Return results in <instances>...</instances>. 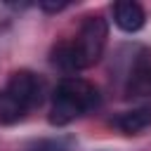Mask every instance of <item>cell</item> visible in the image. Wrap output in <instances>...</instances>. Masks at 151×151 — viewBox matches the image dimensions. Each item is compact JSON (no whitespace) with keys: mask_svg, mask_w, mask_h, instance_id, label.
I'll return each mask as SVG.
<instances>
[{"mask_svg":"<svg viewBox=\"0 0 151 151\" xmlns=\"http://www.w3.org/2000/svg\"><path fill=\"white\" fill-rule=\"evenodd\" d=\"M64 7H68V2H40V9L45 12H61Z\"/></svg>","mask_w":151,"mask_h":151,"instance_id":"cell-8","label":"cell"},{"mask_svg":"<svg viewBox=\"0 0 151 151\" xmlns=\"http://www.w3.org/2000/svg\"><path fill=\"white\" fill-rule=\"evenodd\" d=\"M97 106H99L97 87L83 78L68 76L54 90V99H52V109H50V123L57 127H64Z\"/></svg>","mask_w":151,"mask_h":151,"instance_id":"cell-1","label":"cell"},{"mask_svg":"<svg viewBox=\"0 0 151 151\" xmlns=\"http://www.w3.org/2000/svg\"><path fill=\"white\" fill-rule=\"evenodd\" d=\"M106 38H109V26L106 19H101L99 14L87 17L80 26V33L73 42V54H76V66L78 71L94 66L106 47Z\"/></svg>","mask_w":151,"mask_h":151,"instance_id":"cell-3","label":"cell"},{"mask_svg":"<svg viewBox=\"0 0 151 151\" xmlns=\"http://www.w3.org/2000/svg\"><path fill=\"white\" fill-rule=\"evenodd\" d=\"M40 80L31 71H17L0 90V123L14 125L19 123L35 104H40Z\"/></svg>","mask_w":151,"mask_h":151,"instance_id":"cell-2","label":"cell"},{"mask_svg":"<svg viewBox=\"0 0 151 151\" xmlns=\"http://www.w3.org/2000/svg\"><path fill=\"white\" fill-rule=\"evenodd\" d=\"M113 21L120 31L125 33H134L144 26L146 21V14H144V7L134 0H120L113 5Z\"/></svg>","mask_w":151,"mask_h":151,"instance_id":"cell-5","label":"cell"},{"mask_svg":"<svg viewBox=\"0 0 151 151\" xmlns=\"http://www.w3.org/2000/svg\"><path fill=\"white\" fill-rule=\"evenodd\" d=\"M125 94L127 97H149L151 94V54L149 50H139L130 64L125 78Z\"/></svg>","mask_w":151,"mask_h":151,"instance_id":"cell-4","label":"cell"},{"mask_svg":"<svg viewBox=\"0 0 151 151\" xmlns=\"http://www.w3.org/2000/svg\"><path fill=\"white\" fill-rule=\"evenodd\" d=\"M113 125L120 127L123 132H139L144 127L151 125V109H132V111H123L120 116L113 118Z\"/></svg>","mask_w":151,"mask_h":151,"instance_id":"cell-6","label":"cell"},{"mask_svg":"<svg viewBox=\"0 0 151 151\" xmlns=\"http://www.w3.org/2000/svg\"><path fill=\"white\" fill-rule=\"evenodd\" d=\"M52 61H54L59 68H64V71H78V66H76V54H73V45H66V42L57 45L54 52H52Z\"/></svg>","mask_w":151,"mask_h":151,"instance_id":"cell-7","label":"cell"}]
</instances>
